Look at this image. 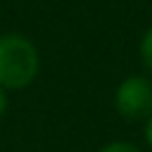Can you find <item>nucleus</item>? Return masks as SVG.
Masks as SVG:
<instances>
[{"label": "nucleus", "instance_id": "nucleus-6", "mask_svg": "<svg viewBox=\"0 0 152 152\" xmlns=\"http://www.w3.org/2000/svg\"><path fill=\"white\" fill-rule=\"evenodd\" d=\"M145 140H147V145L152 150V116L147 119V126H145Z\"/></svg>", "mask_w": 152, "mask_h": 152}, {"label": "nucleus", "instance_id": "nucleus-1", "mask_svg": "<svg viewBox=\"0 0 152 152\" xmlns=\"http://www.w3.org/2000/svg\"><path fill=\"white\" fill-rule=\"evenodd\" d=\"M40 69V55L33 40L24 33L0 36V88L21 90L31 86Z\"/></svg>", "mask_w": 152, "mask_h": 152}, {"label": "nucleus", "instance_id": "nucleus-2", "mask_svg": "<svg viewBox=\"0 0 152 152\" xmlns=\"http://www.w3.org/2000/svg\"><path fill=\"white\" fill-rule=\"evenodd\" d=\"M114 109L128 121L150 119L152 116V81L142 74L126 76L114 90Z\"/></svg>", "mask_w": 152, "mask_h": 152}, {"label": "nucleus", "instance_id": "nucleus-3", "mask_svg": "<svg viewBox=\"0 0 152 152\" xmlns=\"http://www.w3.org/2000/svg\"><path fill=\"white\" fill-rule=\"evenodd\" d=\"M140 59H142V64L152 71V26L142 33V38H140Z\"/></svg>", "mask_w": 152, "mask_h": 152}, {"label": "nucleus", "instance_id": "nucleus-5", "mask_svg": "<svg viewBox=\"0 0 152 152\" xmlns=\"http://www.w3.org/2000/svg\"><path fill=\"white\" fill-rule=\"evenodd\" d=\"M7 104H10V100H7V90H2V88H0V119L5 116V112H7Z\"/></svg>", "mask_w": 152, "mask_h": 152}, {"label": "nucleus", "instance_id": "nucleus-4", "mask_svg": "<svg viewBox=\"0 0 152 152\" xmlns=\"http://www.w3.org/2000/svg\"><path fill=\"white\" fill-rule=\"evenodd\" d=\"M100 152H142L138 145L133 142H126V140H114V142H107L104 147H100Z\"/></svg>", "mask_w": 152, "mask_h": 152}]
</instances>
